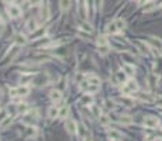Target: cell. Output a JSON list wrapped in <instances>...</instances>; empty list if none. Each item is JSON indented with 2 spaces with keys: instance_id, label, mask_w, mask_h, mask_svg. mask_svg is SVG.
I'll return each mask as SVG.
<instances>
[{
  "instance_id": "obj_1",
  "label": "cell",
  "mask_w": 162,
  "mask_h": 141,
  "mask_svg": "<svg viewBox=\"0 0 162 141\" xmlns=\"http://www.w3.org/2000/svg\"><path fill=\"white\" fill-rule=\"evenodd\" d=\"M137 90H138V85H137V82H135L134 79H128V80H125V83H124V85H123V88H121V92L124 93L125 96L131 95V93L137 92Z\"/></svg>"
},
{
  "instance_id": "obj_2",
  "label": "cell",
  "mask_w": 162,
  "mask_h": 141,
  "mask_svg": "<svg viewBox=\"0 0 162 141\" xmlns=\"http://www.w3.org/2000/svg\"><path fill=\"white\" fill-rule=\"evenodd\" d=\"M10 96L11 98H17V96H27L28 93H30V88L28 86H19V88H13V89H10Z\"/></svg>"
},
{
  "instance_id": "obj_3",
  "label": "cell",
  "mask_w": 162,
  "mask_h": 141,
  "mask_svg": "<svg viewBox=\"0 0 162 141\" xmlns=\"http://www.w3.org/2000/svg\"><path fill=\"white\" fill-rule=\"evenodd\" d=\"M6 11H7V16L11 17V19H17V17L21 16V9L19 6H16V4H10L6 9Z\"/></svg>"
},
{
  "instance_id": "obj_4",
  "label": "cell",
  "mask_w": 162,
  "mask_h": 141,
  "mask_svg": "<svg viewBox=\"0 0 162 141\" xmlns=\"http://www.w3.org/2000/svg\"><path fill=\"white\" fill-rule=\"evenodd\" d=\"M158 124H159V120L154 116H148L144 120V126L148 127V129H155V127H158Z\"/></svg>"
},
{
  "instance_id": "obj_5",
  "label": "cell",
  "mask_w": 162,
  "mask_h": 141,
  "mask_svg": "<svg viewBox=\"0 0 162 141\" xmlns=\"http://www.w3.org/2000/svg\"><path fill=\"white\" fill-rule=\"evenodd\" d=\"M49 16H51V10H49L48 3L43 4V6H41V10H40V17H41V21H47V20L49 19Z\"/></svg>"
},
{
  "instance_id": "obj_6",
  "label": "cell",
  "mask_w": 162,
  "mask_h": 141,
  "mask_svg": "<svg viewBox=\"0 0 162 141\" xmlns=\"http://www.w3.org/2000/svg\"><path fill=\"white\" fill-rule=\"evenodd\" d=\"M65 129H66V131L69 133V134H75V133L78 131V124L75 123V120L68 119L66 123H65Z\"/></svg>"
},
{
  "instance_id": "obj_7",
  "label": "cell",
  "mask_w": 162,
  "mask_h": 141,
  "mask_svg": "<svg viewBox=\"0 0 162 141\" xmlns=\"http://www.w3.org/2000/svg\"><path fill=\"white\" fill-rule=\"evenodd\" d=\"M148 44H150V45H152V48H156L158 51H162V40H159V38H156V37H150V40H148Z\"/></svg>"
},
{
  "instance_id": "obj_8",
  "label": "cell",
  "mask_w": 162,
  "mask_h": 141,
  "mask_svg": "<svg viewBox=\"0 0 162 141\" xmlns=\"http://www.w3.org/2000/svg\"><path fill=\"white\" fill-rule=\"evenodd\" d=\"M95 7H96V2L95 0H86V10H88V16L92 17L95 13Z\"/></svg>"
},
{
  "instance_id": "obj_9",
  "label": "cell",
  "mask_w": 162,
  "mask_h": 141,
  "mask_svg": "<svg viewBox=\"0 0 162 141\" xmlns=\"http://www.w3.org/2000/svg\"><path fill=\"white\" fill-rule=\"evenodd\" d=\"M49 99H51L54 103H58V102L62 99V93L59 92V90H51V93H49Z\"/></svg>"
},
{
  "instance_id": "obj_10",
  "label": "cell",
  "mask_w": 162,
  "mask_h": 141,
  "mask_svg": "<svg viewBox=\"0 0 162 141\" xmlns=\"http://www.w3.org/2000/svg\"><path fill=\"white\" fill-rule=\"evenodd\" d=\"M79 103L80 104H83V106H86V104H92L93 103V96L90 95V93H89V95H85V96H82V98H80V100H79Z\"/></svg>"
},
{
  "instance_id": "obj_11",
  "label": "cell",
  "mask_w": 162,
  "mask_h": 141,
  "mask_svg": "<svg viewBox=\"0 0 162 141\" xmlns=\"http://www.w3.org/2000/svg\"><path fill=\"white\" fill-rule=\"evenodd\" d=\"M11 121H13V116H6L3 120H2V123H0V129H2V130H6L7 127L11 124Z\"/></svg>"
},
{
  "instance_id": "obj_12",
  "label": "cell",
  "mask_w": 162,
  "mask_h": 141,
  "mask_svg": "<svg viewBox=\"0 0 162 141\" xmlns=\"http://www.w3.org/2000/svg\"><path fill=\"white\" fill-rule=\"evenodd\" d=\"M44 34H45V28H37L35 31L31 33V40H37V38L43 37Z\"/></svg>"
},
{
  "instance_id": "obj_13",
  "label": "cell",
  "mask_w": 162,
  "mask_h": 141,
  "mask_svg": "<svg viewBox=\"0 0 162 141\" xmlns=\"http://www.w3.org/2000/svg\"><path fill=\"white\" fill-rule=\"evenodd\" d=\"M25 28H27V31H30V33H33V31L37 30V21L33 19H30L27 21V24H25Z\"/></svg>"
},
{
  "instance_id": "obj_14",
  "label": "cell",
  "mask_w": 162,
  "mask_h": 141,
  "mask_svg": "<svg viewBox=\"0 0 162 141\" xmlns=\"http://www.w3.org/2000/svg\"><path fill=\"white\" fill-rule=\"evenodd\" d=\"M48 117L49 119H55V117H59V109L52 106V107L48 109Z\"/></svg>"
},
{
  "instance_id": "obj_15",
  "label": "cell",
  "mask_w": 162,
  "mask_h": 141,
  "mask_svg": "<svg viewBox=\"0 0 162 141\" xmlns=\"http://www.w3.org/2000/svg\"><path fill=\"white\" fill-rule=\"evenodd\" d=\"M156 83H158V76H156L155 74L148 75V85H150L151 88H155Z\"/></svg>"
},
{
  "instance_id": "obj_16",
  "label": "cell",
  "mask_w": 162,
  "mask_h": 141,
  "mask_svg": "<svg viewBox=\"0 0 162 141\" xmlns=\"http://www.w3.org/2000/svg\"><path fill=\"white\" fill-rule=\"evenodd\" d=\"M123 70H124V72L128 75V76H133V75H134V72H135L134 66H131L130 64H124V65H123Z\"/></svg>"
},
{
  "instance_id": "obj_17",
  "label": "cell",
  "mask_w": 162,
  "mask_h": 141,
  "mask_svg": "<svg viewBox=\"0 0 162 141\" xmlns=\"http://www.w3.org/2000/svg\"><path fill=\"white\" fill-rule=\"evenodd\" d=\"M16 44H17V45H25V44H27V38H25V35H23V34H17V35H16Z\"/></svg>"
},
{
  "instance_id": "obj_18",
  "label": "cell",
  "mask_w": 162,
  "mask_h": 141,
  "mask_svg": "<svg viewBox=\"0 0 162 141\" xmlns=\"http://www.w3.org/2000/svg\"><path fill=\"white\" fill-rule=\"evenodd\" d=\"M107 31H109L110 34H117V33H119L120 30H119V27H117V23L116 21H111L110 24L107 25Z\"/></svg>"
},
{
  "instance_id": "obj_19",
  "label": "cell",
  "mask_w": 162,
  "mask_h": 141,
  "mask_svg": "<svg viewBox=\"0 0 162 141\" xmlns=\"http://www.w3.org/2000/svg\"><path fill=\"white\" fill-rule=\"evenodd\" d=\"M137 47H138V49H140L141 52H142V54H145V55H148V45L145 43H141V41H138L137 43Z\"/></svg>"
},
{
  "instance_id": "obj_20",
  "label": "cell",
  "mask_w": 162,
  "mask_h": 141,
  "mask_svg": "<svg viewBox=\"0 0 162 141\" xmlns=\"http://www.w3.org/2000/svg\"><path fill=\"white\" fill-rule=\"evenodd\" d=\"M107 135H109L111 140H120V138H121V134H120L119 131H116V130H109Z\"/></svg>"
},
{
  "instance_id": "obj_21",
  "label": "cell",
  "mask_w": 162,
  "mask_h": 141,
  "mask_svg": "<svg viewBox=\"0 0 162 141\" xmlns=\"http://www.w3.org/2000/svg\"><path fill=\"white\" fill-rule=\"evenodd\" d=\"M79 28H80L82 31H86V33H89V34H90V33L93 31L92 25L88 24V23H80V24H79Z\"/></svg>"
},
{
  "instance_id": "obj_22",
  "label": "cell",
  "mask_w": 162,
  "mask_h": 141,
  "mask_svg": "<svg viewBox=\"0 0 162 141\" xmlns=\"http://www.w3.org/2000/svg\"><path fill=\"white\" fill-rule=\"evenodd\" d=\"M59 6H61V10H62V11H65V10L69 9L70 0H59Z\"/></svg>"
},
{
  "instance_id": "obj_23",
  "label": "cell",
  "mask_w": 162,
  "mask_h": 141,
  "mask_svg": "<svg viewBox=\"0 0 162 141\" xmlns=\"http://www.w3.org/2000/svg\"><path fill=\"white\" fill-rule=\"evenodd\" d=\"M88 80L89 83H90V85H100V78H97V76H88Z\"/></svg>"
},
{
  "instance_id": "obj_24",
  "label": "cell",
  "mask_w": 162,
  "mask_h": 141,
  "mask_svg": "<svg viewBox=\"0 0 162 141\" xmlns=\"http://www.w3.org/2000/svg\"><path fill=\"white\" fill-rule=\"evenodd\" d=\"M90 110H92V113H93V116H95V117H100V116H101L100 107H99V106H96V104H92Z\"/></svg>"
},
{
  "instance_id": "obj_25",
  "label": "cell",
  "mask_w": 162,
  "mask_h": 141,
  "mask_svg": "<svg viewBox=\"0 0 162 141\" xmlns=\"http://www.w3.org/2000/svg\"><path fill=\"white\" fill-rule=\"evenodd\" d=\"M125 72L124 70H121V72H117L116 74V76H117V82L119 83H123V82H125Z\"/></svg>"
},
{
  "instance_id": "obj_26",
  "label": "cell",
  "mask_w": 162,
  "mask_h": 141,
  "mask_svg": "<svg viewBox=\"0 0 162 141\" xmlns=\"http://www.w3.org/2000/svg\"><path fill=\"white\" fill-rule=\"evenodd\" d=\"M25 134H27V137H34V135L37 134V129L33 126L27 127V131H25Z\"/></svg>"
},
{
  "instance_id": "obj_27",
  "label": "cell",
  "mask_w": 162,
  "mask_h": 141,
  "mask_svg": "<svg viewBox=\"0 0 162 141\" xmlns=\"http://www.w3.org/2000/svg\"><path fill=\"white\" fill-rule=\"evenodd\" d=\"M119 121L121 123V124H131V123H133V119H131L130 116H121Z\"/></svg>"
},
{
  "instance_id": "obj_28",
  "label": "cell",
  "mask_w": 162,
  "mask_h": 141,
  "mask_svg": "<svg viewBox=\"0 0 162 141\" xmlns=\"http://www.w3.org/2000/svg\"><path fill=\"white\" fill-rule=\"evenodd\" d=\"M138 98L141 99V100H145V102H152L154 99H152V96L151 95H148V93H141Z\"/></svg>"
},
{
  "instance_id": "obj_29",
  "label": "cell",
  "mask_w": 162,
  "mask_h": 141,
  "mask_svg": "<svg viewBox=\"0 0 162 141\" xmlns=\"http://www.w3.org/2000/svg\"><path fill=\"white\" fill-rule=\"evenodd\" d=\"M68 111H69V109H68V106H64V107H61V110H59V117L61 119H65L68 114Z\"/></svg>"
},
{
  "instance_id": "obj_30",
  "label": "cell",
  "mask_w": 162,
  "mask_h": 141,
  "mask_svg": "<svg viewBox=\"0 0 162 141\" xmlns=\"http://www.w3.org/2000/svg\"><path fill=\"white\" fill-rule=\"evenodd\" d=\"M99 48V52H100L101 55H106L107 52H109V49H110V47L109 45H101V47H97Z\"/></svg>"
},
{
  "instance_id": "obj_31",
  "label": "cell",
  "mask_w": 162,
  "mask_h": 141,
  "mask_svg": "<svg viewBox=\"0 0 162 141\" xmlns=\"http://www.w3.org/2000/svg\"><path fill=\"white\" fill-rule=\"evenodd\" d=\"M101 45H109L106 37H99L97 38V47H101Z\"/></svg>"
},
{
  "instance_id": "obj_32",
  "label": "cell",
  "mask_w": 162,
  "mask_h": 141,
  "mask_svg": "<svg viewBox=\"0 0 162 141\" xmlns=\"http://www.w3.org/2000/svg\"><path fill=\"white\" fill-rule=\"evenodd\" d=\"M27 110H28V107H27V104L25 103H20L19 107H17V111H21V113H25Z\"/></svg>"
},
{
  "instance_id": "obj_33",
  "label": "cell",
  "mask_w": 162,
  "mask_h": 141,
  "mask_svg": "<svg viewBox=\"0 0 162 141\" xmlns=\"http://www.w3.org/2000/svg\"><path fill=\"white\" fill-rule=\"evenodd\" d=\"M116 23H117V27H119V30H124V27H125V21L123 19H119V20H116Z\"/></svg>"
},
{
  "instance_id": "obj_34",
  "label": "cell",
  "mask_w": 162,
  "mask_h": 141,
  "mask_svg": "<svg viewBox=\"0 0 162 141\" xmlns=\"http://www.w3.org/2000/svg\"><path fill=\"white\" fill-rule=\"evenodd\" d=\"M41 3V0H28V4H30V6H38V4Z\"/></svg>"
},
{
  "instance_id": "obj_35",
  "label": "cell",
  "mask_w": 162,
  "mask_h": 141,
  "mask_svg": "<svg viewBox=\"0 0 162 141\" xmlns=\"http://www.w3.org/2000/svg\"><path fill=\"white\" fill-rule=\"evenodd\" d=\"M121 103L127 104V106H131V104H133V102L130 100V99H127V98H123V99H121Z\"/></svg>"
},
{
  "instance_id": "obj_36",
  "label": "cell",
  "mask_w": 162,
  "mask_h": 141,
  "mask_svg": "<svg viewBox=\"0 0 162 141\" xmlns=\"http://www.w3.org/2000/svg\"><path fill=\"white\" fill-rule=\"evenodd\" d=\"M30 79H31V75L30 76H24V75H21V79L20 80H21V83H25V82H28Z\"/></svg>"
},
{
  "instance_id": "obj_37",
  "label": "cell",
  "mask_w": 162,
  "mask_h": 141,
  "mask_svg": "<svg viewBox=\"0 0 162 141\" xmlns=\"http://www.w3.org/2000/svg\"><path fill=\"white\" fill-rule=\"evenodd\" d=\"M99 119H100V121L103 123V124H107V123H109V119H107V116H100Z\"/></svg>"
},
{
  "instance_id": "obj_38",
  "label": "cell",
  "mask_w": 162,
  "mask_h": 141,
  "mask_svg": "<svg viewBox=\"0 0 162 141\" xmlns=\"http://www.w3.org/2000/svg\"><path fill=\"white\" fill-rule=\"evenodd\" d=\"M155 104L158 106V107H162V96L156 99V100H155Z\"/></svg>"
},
{
  "instance_id": "obj_39",
  "label": "cell",
  "mask_w": 162,
  "mask_h": 141,
  "mask_svg": "<svg viewBox=\"0 0 162 141\" xmlns=\"http://www.w3.org/2000/svg\"><path fill=\"white\" fill-rule=\"evenodd\" d=\"M106 104H107V106H109V109H114V102L106 100Z\"/></svg>"
},
{
  "instance_id": "obj_40",
  "label": "cell",
  "mask_w": 162,
  "mask_h": 141,
  "mask_svg": "<svg viewBox=\"0 0 162 141\" xmlns=\"http://www.w3.org/2000/svg\"><path fill=\"white\" fill-rule=\"evenodd\" d=\"M96 2V7L97 9H101V3H103V0H95Z\"/></svg>"
},
{
  "instance_id": "obj_41",
  "label": "cell",
  "mask_w": 162,
  "mask_h": 141,
  "mask_svg": "<svg viewBox=\"0 0 162 141\" xmlns=\"http://www.w3.org/2000/svg\"><path fill=\"white\" fill-rule=\"evenodd\" d=\"M3 2H4V3H6V4H10V3H13V0H3Z\"/></svg>"
},
{
  "instance_id": "obj_42",
  "label": "cell",
  "mask_w": 162,
  "mask_h": 141,
  "mask_svg": "<svg viewBox=\"0 0 162 141\" xmlns=\"http://www.w3.org/2000/svg\"><path fill=\"white\" fill-rule=\"evenodd\" d=\"M145 2H147V0H138V3H140V4H142V3H145Z\"/></svg>"
},
{
  "instance_id": "obj_43",
  "label": "cell",
  "mask_w": 162,
  "mask_h": 141,
  "mask_svg": "<svg viewBox=\"0 0 162 141\" xmlns=\"http://www.w3.org/2000/svg\"><path fill=\"white\" fill-rule=\"evenodd\" d=\"M83 141H92V138H90V137H86V138H85V140H83Z\"/></svg>"
},
{
  "instance_id": "obj_44",
  "label": "cell",
  "mask_w": 162,
  "mask_h": 141,
  "mask_svg": "<svg viewBox=\"0 0 162 141\" xmlns=\"http://www.w3.org/2000/svg\"><path fill=\"white\" fill-rule=\"evenodd\" d=\"M111 141H120V140H111Z\"/></svg>"
}]
</instances>
